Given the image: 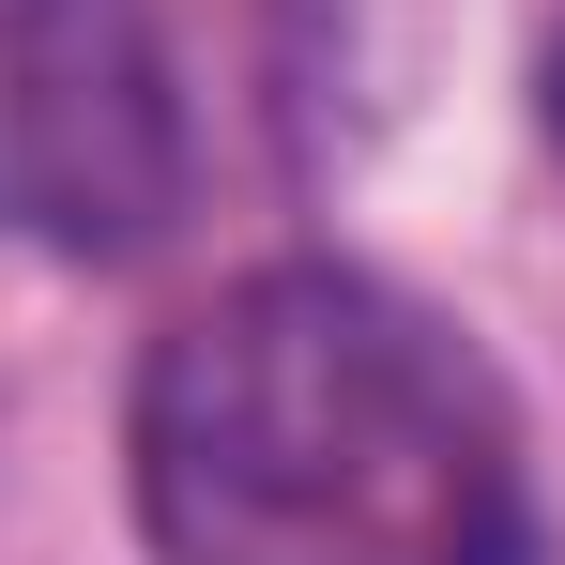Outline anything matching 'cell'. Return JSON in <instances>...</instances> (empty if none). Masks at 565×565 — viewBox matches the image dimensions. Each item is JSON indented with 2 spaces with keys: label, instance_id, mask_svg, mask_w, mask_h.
I'll list each match as a JSON object with an SVG mask.
<instances>
[{
  "label": "cell",
  "instance_id": "obj_1",
  "mask_svg": "<svg viewBox=\"0 0 565 565\" xmlns=\"http://www.w3.org/2000/svg\"><path fill=\"white\" fill-rule=\"evenodd\" d=\"M153 565H520V413L352 260L230 276L138 367Z\"/></svg>",
  "mask_w": 565,
  "mask_h": 565
},
{
  "label": "cell",
  "instance_id": "obj_2",
  "mask_svg": "<svg viewBox=\"0 0 565 565\" xmlns=\"http://www.w3.org/2000/svg\"><path fill=\"white\" fill-rule=\"evenodd\" d=\"M184 199V122L138 0H31L0 46V214L62 260L153 245Z\"/></svg>",
  "mask_w": 565,
  "mask_h": 565
},
{
  "label": "cell",
  "instance_id": "obj_3",
  "mask_svg": "<svg viewBox=\"0 0 565 565\" xmlns=\"http://www.w3.org/2000/svg\"><path fill=\"white\" fill-rule=\"evenodd\" d=\"M535 122H551V153H565V15H551V62H535Z\"/></svg>",
  "mask_w": 565,
  "mask_h": 565
}]
</instances>
